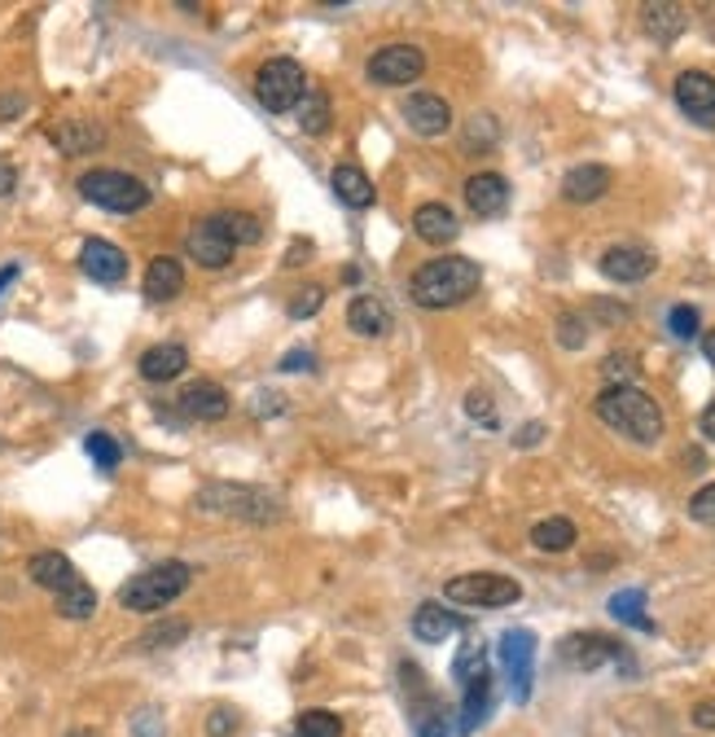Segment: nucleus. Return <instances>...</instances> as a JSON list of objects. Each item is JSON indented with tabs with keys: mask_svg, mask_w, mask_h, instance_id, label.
Returning a JSON list of instances; mask_svg holds the SVG:
<instances>
[{
	"mask_svg": "<svg viewBox=\"0 0 715 737\" xmlns=\"http://www.w3.org/2000/svg\"><path fill=\"white\" fill-rule=\"evenodd\" d=\"M558 342H562V347H571V351H575V347H584V342H588V325H584L579 316H571V312H566V316L558 320Z\"/></svg>",
	"mask_w": 715,
	"mask_h": 737,
	"instance_id": "nucleus-41",
	"label": "nucleus"
},
{
	"mask_svg": "<svg viewBox=\"0 0 715 737\" xmlns=\"http://www.w3.org/2000/svg\"><path fill=\"white\" fill-rule=\"evenodd\" d=\"M531 545L540 553H566L575 545V523L571 518H544L531 527Z\"/></svg>",
	"mask_w": 715,
	"mask_h": 737,
	"instance_id": "nucleus-29",
	"label": "nucleus"
},
{
	"mask_svg": "<svg viewBox=\"0 0 715 737\" xmlns=\"http://www.w3.org/2000/svg\"><path fill=\"white\" fill-rule=\"evenodd\" d=\"M333 194H338V202H347L351 211H365V207H374V180L361 172V167H351V163H342V167H333Z\"/></svg>",
	"mask_w": 715,
	"mask_h": 737,
	"instance_id": "nucleus-25",
	"label": "nucleus"
},
{
	"mask_svg": "<svg viewBox=\"0 0 715 737\" xmlns=\"http://www.w3.org/2000/svg\"><path fill=\"white\" fill-rule=\"evenodd\" d=\"M610 189V167H597V163H584V167H571L562 176V198L584 207V202H597L601 194Z\"/></svg>",
	"mask_w": 715,
	"mask_h": 737,
	"instance_id": "nucleus-19",
	"label": "nucleus"
},
{
	"mask_svg": "<svg viewBox=\"0 0 715 737\" xmlns=\"http://www.w3.org/2000/svg\"><path fill=\"white\" fill-rule=\"evenodd\" d=\"M93 610H97V593L84 580L71 584L67 593H58V615L62 619H93Z\"/></svg>",
	"mask_w": 715,
	"mask_h": 737,
	"instance_id": "nucleus-33",
	"label": "nucleus"
},
{
	"mask_svg": "<svg viewBox=\"0 0 715 737\" xmlns=\"http://www.w3.org/2000/svg\"><path fill=\"white\" fill-rule=\"evenodd\" d=\"M466 413H470L474 422H483V426H496V409H492V396H488V391H470V396H466Z\"/></svg>",
	"mask_w": 715,
	"mask_h": 737,
	"instance_id": "nucleus-44",
	"label": "nucleus"
},
{
	"mask_svg": "<svg viewBox=\"0 0 715 737\" xmlns=\"http://www.w3.org/2000/svg\"><path fill=\"white\" fill-rule=\"evenodd\" d=\"M492 141H496V119L492 115H474L470 128H466V145L470 150H488Z\"/></svg>",
	"mask_w": 715,
	"mask_h": 737,
	"instance_id": "nucleus-39",
	"label": "nucleus"
},
{
	"mask_svg": "<svg viewBox=\"0 0 715 737\" xmlns=\"http://www.w3.org/2000/svg\"><path fill=\"white\" fill-rule=\"evenodd\" d=\"M501 663L509 671L514 698L527 702L531 698V676H536V632L531 628H509L501 636Z\"/></svg>",
	"mask_w": 715,
	"mask_h": 737,
	"instance_id": "nucleus-8",
	"label": "nucleus"
},
{
	"mask_svg": "<svg viewBox=\"0 0 715 737\" xmlns=\"http://www.w3.org/2000/svg\"><path fill=\"white\" fill-rule=\"evenodd\" d=\"M320 303H325V290H320V285H303V290L290 299V316H294V320H307V316L320 312Z\"/></svg>",
	"mask_w": 715,
	"mask_h": 737,
	"instance_id": "nucleus-38",
	"label": "nucleus"
},
{
	"mask_svg": "<svg viewBox=\"0 0 715 737\" xmlns=\"http://www.w3.org/2000/svg\"><path fill=\"white\" fill-rule=\"evenodd\" d=\"M645 27H649V36L654 40H676L680 32H684V10L680 5H649L645 10Z\"/></svg>",
	"mask_w": 715,
	"mask_h": 737,
	"instance_id": "nucleus-30",
	"label": "nucleus"
},
{
	"mask_svg": "<svg viewBox=\"0 0 715 737\" xmlns=\"http://www.w3.org/2000/svg\"><path fill=\"white\" fill-rule=\"evenodd\" d=\"M189 580H194V571H189L185 562H159V566L132 575V580L119 588V606H124V610H137V615H154V610L172 606V601L189 588Z\"/></svg>",
	"mask_w": 715,
	"mask_h": 737,
	"instance_id": "nucleus-3",
	"label": "nucleus"
},
{
	"mask_svg": "<svg viewBox=\"0 0 715 737\" xmlns=\"http://www.w3.org/2000/svg\"><path fill=\"white\" fill-rule=\"evenodd\" d=\"M176 405H180L189 418H198V422H220V418L228 413V391H224L220 383H189Z\"/></svg>",
	"mask_w": 715,
	"mask_h": 737,
	"instance_id": "nucleus-18",
	"label": "nucleus"
},
{
	"mask_svg": "<svg viewBox=\"0 0 715 737\" xmlns=\"http://www.w3.org/2000/svg\"><path fill=\"white\" fill-rule=\"evenodd\" d=\"M303 93H307V75L290 58H272L255 71V97L268 115H290L303 102Z\"/></svg>",
	"mask_w": 715,
	"mask_h": 737,
	"instance_id": "nucleus-6",
	"label": "nucleus"
},
{
	"mask_svg": "<svg viewBox=\"0 0 715 737\" xmlns=\"http://www.w3.org/2000/svg\"><path fill=\"white\" fill-rule=\"evenodd\" d=\"M185 250H189V259H194V264H202V268H211V272L233 264V242L224 237V229H220L215 220L194 224V229H189V237H185Z\"/></svg>",
	"mask_w": 715,
	"mask_h": 737,
	"instance_id": "nucleus-13",
	"label": "nucleus"
},
{
	"mask_svg": "<svg viewBox=\"0 0 715 737\" xmlns=\"http://www.w3.org/2000/svg\"><path fill=\"white\" fill-rule=\"evenodd\" d=\"M702 435H706V440H715V405H706V409H702Z\"/></svg>",
	"mask_w": 715,
	"mask_h": 737,
	"instance_id": "nucleus-49",
	"label": "nucleus"
},
{
	"mask_svg": "<svg viewBox=\"0 0 715 737\" xmlns=\"http://www.w3.org/2000/svg\"><path fill=\"white\" fill-rule=\"evenodd\" d=\"M312 364H316V355H312V351H303V347H294V351H285V355H281V364H277V368H281V374H303V368H312Z\"/></svg>",
	"mask_w": 715,
	"mask_h": 737,
	"instance_id": "nucleus-45",
	"label": "nucleus"
},
{
	"mask_svg": "<svg viewBox=\"0 0 715 737\" xmlns=\"http://www.w3.org/2000/svg\"><path fill=\"white\" fill-rule=\"evenodd\" d=\"M667 329H671L676 338H693V334H698V312H693V307H684V303H680V307H671Z\"/></svg>",
	"mask_w": 715,
	"mask_h": 737,
	"instance_id": "nucleus-43",
	"label": "nucleus"
},
{
	"mask_svg": "<svg viewBox=\"0 0 715 737\" xmlns=\"http://www.w3.org/2000/svg\"><path fill=\"white\" fill-rule=\"evenodd\" d=\"M54 141H58L62 154L80 159V154H93V150L106 141V132H102L97 124H89V119H62V124L54 128Z\"/></svg>",
	"mask_w": 715,
	"mask_h": 737,
	"instance_id": "nucleus-26",
	"label": "nucleus"
},
{
	"mask_svg": "<svg viewBox=\"0 0 715 737\" xmlns=\"http://www.w3.org/2000/svg\"><path fill=\"white\" fill-rule=\"evenodd\" d=\"M676 106L698 128H715V80L706 71H680L676 75Z\"/></svg>",
	"mask_w": 715,
	"mask_h": 737,
	"instance_id": "nucleus-11",
	"label": "nucleus"
},
{
	"mask_svg": "<svg viewBox=\"0 0 715 737\" xmlns=\"http://www.w3.org/2000/svg\"><path fill=\"white\" fill-rule=\"evenodd\" d=\"M84 448H89V457L97 461V470H106V475H115V470H119V461H124L119 440H115V435H106V431H93V435L84 440Z\"/></svg>",
	"mask_w": 715,
	"mask_h": 737,
	"instance_id": "nucleus-35",
	"label": "nucleus"
},
{
	"mask_svg": "<svg viewBox=\"0 0 715 737\" xmlns=\"http://www.w3.org/2000/svg\"><path fill=\"white\" fill-rule=\"evenodd\" d=\"M444 597L457 601V606H488V610H496V606H514L523 597V584L509 580V575H496V571H474V575L448 580Z\"/></svg>",
	"mask_w": 715,
	"mask_h": 737,
	"instance_id": "nucleus-7",
	"label": "nucleus"
},
{
	"mask_svg": "<svg viewBox=\"0 0 715 737\" xmlns=\"http://www.w3.org/2000/svg\"><path fill=\"white\" fill-rule=\"evenodd\" d=\"M593 413L632 444H658L663 440V409L641 387H606L593 400Z\"/></svg>",
	"mask_w": 715,
	"mask_h": 737,
	"instance_id": "nucleus-2",
	"label": "nucleus"
},
{
	"mask_svg": "<svg viewBox=\"0 0 715 737\" xmlns=\"http://www.w3.org/2000/svg\"><path fill=\"white\" fill-rule=\"evenodd\" d=\"M80 268L102 285H119L128 277V255L106 237H89L84 250H80Z\"/></svg>",
	"mask_w": 715,
	"mask_h": 737,
	"instance_id": "nucleus-15",
	"label": "nucleus"
},
{
	"mask_svg": "<svg viewBox=\"0 0 715 737\" xmlns=\"http://www.w3.org/2000/svg\"><path fill=\"white\" fill-rule=\"evenodd\" d=\"M185 290V264L172 259V255H154L150 268H145V299L150 303H167Z\"/></svg>",
	"mask_w": 715,
	"mask_h": 737,
	"instance_id": "nucleus-20",
	"label": "nucleus"
},
{
	"mask_svg": "<svg viewBox=\"0 0 715 737\" xmlns=\"http://www.w3.org/2000/svg\"><path fill=\"white\" fill-rule=\"evenodd\" d=\"M426 71V54L418 45H387L370 58V80L374 84H387V89H400V84H413L418 75Z\"/></svg>",
	"mask_w": 715,
	"mask_h": 737,
	"instance_id": "nucleus-9",
	"label": "nucleus"
},
{
	"mask_svg": "<svg viewBox=\"0 0 715 737\" xmlns=\"http://www.w3.org/2000/svg\"><path fill=\"white\" fill-rule=\"evenodd\" d=\"M658 268V255L649 246H636V242H623V246H610L601 255V272L619 285H632V281H645L649 272Z\"/></svg>",
	"mask_w": 715,
	"mask_h": 737,
	"instance_id": "nucleus-12",
	"label": "nucleus"
},
{
	"mask_svg": "<svg viewBox=\"0 0 715 737\" xmlns=\"http://www.w3.org/2000/svg\"><path fill=\"white\" fill-rule=\"evenodd\" d=\"M137 368H141L145 383H172V378H180L185 368H189V351L180 342H159V347H150L137 360Z\"/></svg>",
	"mask_w": 715,
	"mask_h": 737,
	"instance_id": "nucleus-17",
	"label": "nucleus"
},
{
	"mask_svg": "<svg viewBox=\"0 0 715 737\" xmlns=\"http://www.w3.org/2000/svg\"><path fill=\"white\" fill-rule=\"evenodd\" d=\"M540 435H544V426H540V422H536V426H523V431H518V448L540 444Z\"/></svg>",
	"mask_w": 715,
	"mask_h": 737,
	"instance_id": "nucleus-48",
	"label": "nucleus"
},
{
	"mask_svg": "<svg viewBox=\"0 0 715 737\" xmlns=\"http://www.w3.org/2000/svg\"><path fill=\"white\" fill-rule=\"evenodd\" d=\"M405 119H409V128L418 137H444L453 128V106L444 97H435V93H413L405 102Z\"/></svg>",
	"mask_w": 715,
	"mask_h": 737,
	"instance_id": "nucleus-16",
	"label": "nucleus"
},
{
	"mask_svg": "<svg viewBox=\"0 0 715 737\" xmlns=\"http://www.w3.org/2000/svg\"><path fill=\"white\" fill-rule=\"evenodd\" d=\"M14 189V167H0V198H10Z\"/></svg>",
	"mask_w": 715,
	"mask_h": 737,
	"instance_id": "nucleus-50",
	"label": "nucleus"
},
{
	"mask_svg": "<svg viewBox=\"0 0 715 737\" xmlns=\"http://www.w3.org/2000/svg\"><path fill=\"white\" fill-rule=\"evenodd\" d=\"M610 615H614L619 623L641 628V632H649V628H654V623L645 619V593H641V588H623V593H614V597H610Z\"/></svg>",
	"mask_w": 715,
	"mask_h": 737,
	"instance_id": "nucleus-31",
	"label": "nucleus"
},
{
	"mask_svg": "<svg viewBox=\"0 0 715 737\" xmlns=\"http://www.w3.org/2000/svg\"><path fill=\"white\" fill-rule=\"evenodd\" d=\"M413 229H418V237L422 242H431V246H448L453 237H457V215H453V207H444V202H422L418 211H413Z\"/></svg>",
	"mask_w": 715,
	"mask_h": 737,
	"instance_id": "nucleus-22",
	"label": "nucleus"
},
{
	"mask_svg": "<svg viewBox=\"0 0 715 737\" xmlns=\"http://www.w3.org/2000/svg\"><path fill=\"white\" fill-rule=\"evenodd\" d=\"M19 272H23L19 264H5V268H0V290H5L10 281H19Z\"/></svg>",
	"mask_w": 715,
	"mask_h": 737,
	"instance_id": "nucleus-51",
	"label": "nucleus"
},
{
	"mask_svg": "<svg viewBox=\"0 0 715 737\" xmlns=\"http://www.w3.org/2000/svg\"><path fill=\"white\" fill-rule=\"evenodd\" d=\"M453 676H457V685H470V680L488 676V650L483 645H466L457 654V663H453Z\"/></svg>",
	"mask_w": 715,
	"mask_h": 737,
	"instance_id": "nucleus-36",
	"label": "nucleus"
},
{
	"mask_svg": "<svg viewBox=\"0 0 715 737\" xmlns=\"http://www.w3.org/2000/svg\"><path fill=\"white\" fill-rule=\"evenodd\" d=\"M347 325H351V334H361V338H383L391 329V312L374 294H355L351 307H347Z\"/></svg>",
	"mask_w": 715,
	"mask_h": 737,
	"instance_id": "nucleus-21",
	"label": "nucleus"
},
{
	"mask_svg": "<svg viewBox=\"0 0 715 737\" xmlns=\"http://www.w3.org/2000/svg\"><path fill=\"white\" fill-rule=\"evenodd\" d=\"M27 575H32V584H40L49 593H67L71 584H80V575H75V566H71L67 553H36L27 562Z\"/></svg>",
	"mask_w": 715,
	"mask_h": 737,
	"instance_id": "nucleus-23",
	"label": "nucleus"
},
{
	"mask_svg": "<svg viewBox=\"0 0 715 737\" xmlns=\"http://www.w3.org/2000/svg\"><path fill=\"white\" fill-rule=\"evenodd\" d=\"M466 207L479 215V220H492V215H505L509 207V180L501 172H474L466 180Z\"/></svg>",
	"mask_w": 715,
	"mask_h": 737,
	"instance_id": "nucleus-14",
	"label": "nucleus"
},
{
	"mask_svg": "<svg viewBox=\"0 0 715 737\" xmlns=\"http://www.w3.org/2000/svg\"><path fill=\"white\" fill-rule=\"evenodd\" d=\"M23 110H27V97H23V93H0V124L19 119Z\"/></svg>",
	"mask_w": 715,
	"mask_h": 737,
	"instance_id": "nucleus-46",
	"label": "nucleus"
},
{
	"mask_svg": "<svg viewBox=\"0 0 715 737\" xmlns=\"http://www.w3.org/2000/svg\"><path fill=\"white\" fill-rule=\"evenodd\" d=\"M702 355H706V360H711V364H715V329H711V334H706V338H702Z\"/></svg>",
	"mask_w": 715,
	"mask_h": 737,
	"instance_id": "nucleus-52",
	"label": "nucleus"
},
{
	"mask_svg": "<svg viewBox=\"0 0 715 737\" xmlns=\"http://www.w3.org/2000/svg\"><path fill=\"white\" fill-rule=\"evenodd\" d=\"M601 374H606L610 387H632V378L641 374V368H636V355H632V351H614V355H606Z\"/></svg>",
	"mask_w": 715,
	"mask_h": 737,
	"instance_id": "nucleus-37",
	"label": "nucleus"
},
{
	"mask_svg": "<svg viewBox=\"0 0 715 737\" xmlns=\"http://www.w3.org/2000/svg\"><path fill=\"white\" fill-rule=\"evenodd\" d=\"M220 229H224V237L233 242V246H259L263 242V224H259V215H250V211H220V215H211Z\"/></svg>",
	"mask_w": 715,
	"mask_h": 737,
	"instance_id": "nucleus-27",
	"label": "nucleus"
},
{
	"mask_svg": "<svg viewBox=\"0 0 715 737\" xmlns=\"http://www.w3.org/2000/svg\"><path fill=\"white\" fill-rule=\"evenodd\" d=\"M294 115H298V128H303L307 137H320V132L329 128V93L307 84V93H303V102L294 106Z\"/></svg>",
	"mask_w": 715,
	"mask_h": 737,
	"instance_id": "nucleus-28",
	"label": "nucleus"
},
{
	"mask_svg": "<svg viewBox=\"0 0 715 737\" xmlns=\"http://www.w3.org/2000/svg\"><path fill=\"white\" fill-rule=\"evenodd\" d=\"M71 737H89V733H71Z\"/></svg>",
	"mask_w": 715,
	"mask_h": 737,
	"instance_id": "nucleus-53",
	"label": "nucleus"
},
{
	"mask_svg": "<svg viewBox=\"0 0 715 737\" xmlns=\"http://www.w3.org/2000/svg\"><path fill=\"white\" fill-rule=\"evenodd\" d=\"M80 194L102 207V211H115V215H137L150 207V185L128 176V172H115V167H97V172H84L80 176Z\"/></svg>",
	"mask_w": 715,
	"mask_h": 737,
	"instance_id": "nucleus-5",
	"label": "nucleus"
},
{
	"mask_svg": "<svg viewBox=\"0 0 715 737\" xmlns=\"http://www.w3.org/2000/svg\"><path fill=\"white\" fill-rule=\"evenodd\" d=\"M619 654H623V645L610 641V636H601V632H571L558 645V658L566 667H575V671H597L601 663H614Z\"/></svg>",
	"mask_w": 715,
	"mask_h": 737,
	"instance_id": "nucleus-10",
	"label": "nucleus"
},
{
	"mask_svg": "<svg viewBox=\"0 0 715 737\" xmlns=\"http://www.w3.org/2000/svg\"><path fill=\"white\" fill-rule=\"evenodd\" d=\"M693 724H698V728H711V733H715V698H702V702L693 706Z\"/></svg>",
	"mask_w": 715,
	"mask_h": 737,
	"instance_id": "nucleus-47",
	"label": "nucleus"
},
{
	"mask_svg": "<svg viewBox=\"0 0 715 737\" xmlns=\"http://www.w3.org/2000/svg\"><path fill=\"white\" fill-rule=\"evenodd\" d=\"M237 733V711L233 706H215L207 715V737H233Z\"/></svg>",
	"mask_w": 715,
	"mask_h": 737,
	"instance_id": "nucleus-42",
	"label": "nucleus"
},
{
	"mask_svg": "<svg viewBox=\"0 0 715 737\" xmlns=\"http://www.w3.org/2000/svg\"><path fill=\"white\" fill-rule=\"evenodd\" d=\"M689 518L693 523H715V483H706V488H698L689 496Z\"/></svg>",
	"mask_w": 715,
	"mask_h": 737,
	"instance_id": "nucleus-40",
	"label": "nucleus"
},
{
	"mask_svg": "<svg viewBox=\"0 0 715 737\" xmlns=\"http://www.w3.org/2000/svg\"><path fill=\"white\" fill-rule=\"evenodd\" d=\"M198 510L207 514H224V518H242V523H277L281 518V501L263 488H246V483H211L194 496Z\"/></svg>",
	"mask_w": 715,
	"mask_h": 737,
	"instance_id": "nucleus-4",
	"label": "nucleus"
},
{
	"mask_svg": "<svg viewBox=\"0 0 715 737\" xmlns=\"http://www.w3.org/2000/svg\"><path fill=\"white\" fill-rule=\"evenodd\" d=\"M457 628H461V615L444 610L439 601H422V606H418V615H413V636H418V641H426V645L448 641Z\"/></svg>",
	"mask_w": 715,
	"mask_h": 737,
	"instance_id": "nucleus-24",
	"label": "nucleus"
},
{
	"mask_svg": "<svg viewBox=\"0 0 715 737\" xmlns=\"http://www.w3.org/2000/svg\"><path fill=\"white\" fill-rule=\"evenodd\" d=\"M483 281V268L466 255H439L431 264H422L409 281V294L418 307H457L466 303Z\"/></svg>",
	"mask_w": 715,
	"mask_h": 737,
	"instance_id": "nucleus-1",
	"label": "nucleus"
},
{
	"mask_svg": "<svg viewBox=\"0 0 715 737\" xmlns=\"http://www.w3.org/2000/svg\"><path fill=\"white\" fill-rule=\"evenodd\" d=\"M189 636V623L185 619H167V623H154L150 632L137 636V650H172Z\"/></svg>",
	"mask_w": 715,
	"mask_h": 737,
	"instance_id": "nucleus-34",
	"label": "nucleus"
},
{
	"mask_svg": "<svg viewBox=\"0 0 715 737\" xmlns=\"http://www.w3.org/2000/svg\"><path fill=\"white\" fill-rule=\"evenodd\" d=\"M294 733L298 737H342V720L333 711H325V706H312V711H298Z\"/></svg>",
	"mask_w": 715,
	"mask_h": 737,
	"instance_id": "nucleus-32",
	"label": "nucleus"
}]
</instances>
